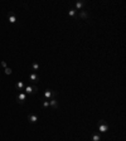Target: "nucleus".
Returning a JSON list of instances; mask_svg holds the SVG:
<instances>
[{"label":"nucleus","mask_w":126,"mask_h":141,"mask_svg":"<svg viewBox=\"0 0 126 141\" xmlns=\"http://www.w3.org/2000/svg\"><path fill=\"white\" fill-rule=\"evenodd\" d=\"M97 127H98V131L100 132H106L109 130V124L105 121V120H100L97 122Z\"/></svg>","instance_id":"1"},{"label":"nucleus","mask_w":126,"mask_h":141,"mask_svg":"<svg viewBox=\"0 0 126 141\" xmlns=\"http://www.w3.org/2000/svg\"><path fill=\"white\" fill-rule=\"evenodd\" d=\"M37 91H38V87L37 86H25L23 92L25 94H34V93H37Z\"/></svg>","instance_id":"2"},{"label":"nucleus","mask_w":126,"mask_h":141,"mask_svg":"<svg viewBox=\"0 0 126 141\" xmlns=\"http://www.w3.org/2000/svg\"><path fill=\"white\" fill-rule=\"evenodd\" d=\"M25 100H27V94L24 93L23 91H20L19 93L16 94V102H18L19 105H23V103L25 102Z\"/></svg>","instance_id":"3"},{"label":"nucleus","mask_w":126,"mask_h":141,"mask_svg":"<svg viewBox=\"0 0 126 141\" xmlns=\"http://www.w3.org/2000/svg\"><path fill=\"white\" fill-rule=\"evenodd\" d=\"M57 96V92H54L53 90H46L44 91V97L48 98V100H50V98H54Z\"/></svg>","instance_id":"4"},{"label":"nucleus","mask_w":126,"mask_h":141,"mask_svg":"<svg viewBox=\"0 0 126 141\" xmlns=\"http://www.w3.org/2000/svg\"><path fill=\"white\" fill-rule=\"evenodd\" d=\"M49 106H50L53 110H56V109H58L59 103H58V101H57L56 98H50V100H49Z\"/></svg>","instance_id":"5"},{"label":"nucleus","mask_w":126,"mask_h":141,"mask_svg":"<svg viewBox=\"0 0 126 141\" xmlns=\"http://www.w3.org/2000/svg\"><path fill=\"white\" fill-rule=\"evenodd\" d=\"M28 121L30 124H35L38 121V115H34V113H29L28 115Z\"/></svg>","instance_id":"6"},{"label":"nucleus","mask_w":126,"mask_h":141,"mask_svg":"<svg viewBox=\"0 0 126 141\" xmlns=\"http://www.w3.org/2000/svg\"><path fill=\"white\" fill-rule=\"evenodd\" d=\"M29 79H30L32 82H34V83H37V82H39V76L35 73V72H33L29 74Z\"/></svg>","instance_id":"7"},{"label":"nucleus","mask_w":126,"mask_h":141,"mask_svg":"<svg viewBox=\"0 0 126 141\" xmlns=\"http://www.w3.org/2000/svg\"><path fill=\"white\" fill-rule=\"evenodd\" d=\"M24 87H25V84H24V82H22V81H18L15 83V88L18 91H24Z\"/></svg>","instance_id":"8"},{"label":"nucleus","mask_w":126,"mask_h":141,"mask_svg":"<svg viewBox=\"0 0 126 141\" xmlns=\"http://www.w3.org/2000/svg\"><path fill=\"white\" fill-rule=\"evenodd\" d=\"M8 21L12 23V24H15L16 21H18V18H16L14 14H9V15H8Z\"/></svg>","instance_id":"9"},{"label":"nucleus","mask_w":126,"mask_h":141,"mask_svg":"<svg viewBox=\"0 0 126 141\" xmlns=\"http://www.w3.org/2000/svg\"><path fill=\"white\" fill-rule=\"evenodd\" d=\"M83 6H85V3H83V1H77V3L75 4V9H76L77 12H78V10H81Z\"/></svg>","instance_id":"10"},{"label":"nucleus","mask_w":126,"mask_h":141,"mask_svg":"<svg viewBox=\"0 0 126 141\" xmlns=\"http://www.w3.org/2000/svg\"><path fill=\"white\" fill-rule=\"evenodd\" d=\"M78 16L79 18H82V19H88V14H87L86 10H81L78 13Z\"/></svg>","instance_id":"11"},{"label":"nucleus","mask_w":126,"mask_h":141,"mask_svg":"<svg viewBox=\"0 0 126 141\" xmlns=\"http://www.w3.org/2000/svg\"><path fill=\"white\" fill-rule=\"evenodd\" d=\"M77 14H78V12H77L76 9H73V8L68 10V15H69V16H76Z\"/></svg>","instance_id":"12"},{"label":"nucleus","mask_w":126,"mask_h":141,"mask_svg":"<svg viewBox=\"0 0 126 141\" xmlns=\"http://www.w3.org/2000/svg\"><path fill=\"white\" fill-rule=\"evenodd\" d=\"M4 73L9 76V74H12V73H13V71H12V68H9V67H6V68H4Z\"/></svg>","instance_id":"13"},{"label":"nucleus","mask_w":126,"mask_h":141,"mask_svg":"<svg viewBox=\"0 0 126 141\" xmlns=\"http://www.w3.org/2000/svg\"><path fill=\"white\" fill-rule=\"evenodd\" d=\"M100 140H101V136L98 134H94L93 136H92V141H100Z\"/></svg>","instance_id":"14"},{"label":"nucleus","mask_w":126,"mask_h":141,"mask_svg":"<svg viewBox=\"0 0 126 141\" xmlns=\"http://www.w3.org/2000/svg\"><path fill=\"white\" fill-rule=\"evenodd\" d=\"M32 67H33V71H34V72H37V71L39 69V64H38V63H33Z\"/></svg>","instance_id":"15"},{"label":"nucleus","mask_w":126,"mask_h":141,"mask_svg":"<svg viewBox=\"0 0 126 141\" xmlns=\"http://www.w3.org/2000/svg\"><path fill=\"white\" fill-rule=\"evenodd\" d=\"M43 107H44V109L49 107V100H47V101H43Z\"/></svg>","instance_id":"16"},{"label":"nucleus","mask_w":126,"mask_h":141,"mask_svg":"<svg viewBox=\"0 0 126 141\" xmlns=\"http://www.w3.org/2000/svg\"><path fill=\"white\" fill-rule=\"evenodd\" d=\"M1 66H3V67H4V68H6V67H8V66H6V63L4 62V61H3V62H1Z\"/></svg>","instance_id":"17"}]
</instances>
